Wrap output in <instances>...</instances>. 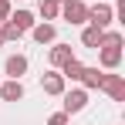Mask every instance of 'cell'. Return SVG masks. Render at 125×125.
I'll return each instance as SVG.
<instances>
[{
  "mask_svg": "<svg viewBox=\"0 0 125 125\" xmlns=\"http://www.w3.org/2000/svg\"><path fill=\"white\" fill-rule=\"evenodd\" d=\"M115 21V10L102 3V0H95L91 7H88V24H95V27H108V24Z\"/></svg>",
  "mask_w": 125,
  "mask_h": 125,
  "instance_id": "2",
  "label": "cell"
},
{
  "mask_svg": "<svg viewBox=\"0 0 125 125\" xmlns=\"http://www.w3.org/2000/svg\"><path fill=\"white\" fill-rule=\"evenodd\" d=\"M102 34H105V27H95V24H88V27L81 31V44L98 51V44H102Z\"/></svg>",
  "mask_w": 125,
  "mask_h": 125,
  "instance_id": "10",
  "label": "cell"
},
{
  "mask_svg": "<svg viewBox=\"0 0 125 125\" xmlns=\"http://www.w3.org/2000/svg\"><path fill=\"white\" fill-rule=\"evenodd\" d=\"M102 74L105 71H98V68H84L81 71V84L84 88H98V84H102Z\"/></svg>",
  "mask_w": 125,
  "mask_h": 125,
  "instance_id": "14",
  "label": "cell"
},
{
  "mask_svg": "<svg viewBox=\"0 0 125 125\" xmlns=\"http://www.w3.org/2000/svg\"><path fill=\"white\" fill-rule=\"evenodd\" d=\"M31 34H34V41L37 44H51L54 41V37H58V31H54V24H34V27H31Z\"/></svg>",
  "mask_w": 125,
  "mask_h": 125,
  "instance_id": "9",
  "label": "cell"
},
{
  "mask_svg": "<svg viewBox=\"0 0 125 125\" xmlns=\"http://www.w3.org/2000/svg\"><path fill=\"white\" fill-rule=\"evenodd\" d=\"M102 44H105V47H122L125 37L118 34V31H105V34H102ZM102 44H98V47H102Z\"/></svg>",
  "mask_w": 125,
  "mask_h": 125,
  "instance_id": "17",
  "label": "cell"
},
{
  "mask_svg": "<svg viewBox=\"0 0 125 125\" xmlns=\"http://www.w3.org/2000/svg\"><path fill=\"white\" fill-rule=\"evenodd\" d=\"M115 10H118V21H125V0H118V3H115Z\"/></svg>",
  "mask_w": 125,
  "mask_h": 125,
  "instance_id": "20",
  "label": "cell"
},
{
  "mask_svg": "<svg viewBox=\"0 0 125 125\" xmlns=\"http://www.w3.org/2000/svg\"><path fill=\"white\" fill-rule=\"evenodd\" d=\"M47 125H68V112H54V115L47 118Z\"/></svg>",
  "mask_w": 125,
  "mask_h": 125,
  "instance_id": "18",
  "label": "cell"
},
{
  "mask_svg": "<svg viewBox=\"0 0 125 125\" xmlns=\"http://www.w3.org/2000/svg\"><path fill=\"white\" fill-rule=\"evenodd\" d=\"M0 98H3V102H21V98H24V84H21V78H10L7 84H0Z\"/></svg>",
  "mask_w": 125,
  "mask_h": 125,
  "instance_id": "7",
  "label": "cell"
},
{
  "mask_svg": "<svg viewBox=\"0 0 125 125\" xmlns=\"http://www.w3.org/2000/svg\"><path fill=\"white\" fill-rule=\"evenodd\" d=\"M61 14V0H41V17L44 21H54Z\"/></svg>",
  "mask_w": 125,
  "mask_h": 125,
  "instance_id": "15",
  "label": "cell"
},
{
  "mask_svg": "<svg viewBox=\"0 0 125 125\" xmlns=\"http://www.w3.org/2000/svg\"><path fill=\"white\" fill-rule=\"evenodd\" d=\"M91 3H95V0H91Z\"/></svg>",
  "mask_w": 125,
  "mask_h": 125,
  "instance_id": "22",
  "label": "cell"
},
{
  "mask_svg": "<svg viewBox=\"0 0 125 125\" xmlns=\"http://www.w3.org/2000/svg\"><path fill=\"white\" fill-rule=\"evenodd\" d=\"M3 44H7V41H3V34H0V47H3Z\"/></svg>",
  "mask_w": 125,
  "mask_h": 125,
  "instance_id": "21",
  "label": "cell"
},
{
  "mask_svg": "<svg viewBox=\"0 0 125 125\" xmlns=\"http://www.w3.org/2000/svg\"><path fill=\"white\" fill-rule=\"evenodd\" d=\"M61 17L68 24H88V3L84 0H61Z\"/></svg>",
  "mask_w": 125,
  "mask_h": 125,
  "instance_id": "1",
  "label": "cell"
},
{
  "mask_svg": "<svg viewBox=\"0 0 125 125\" xmlns=\"http://www.w3.org/2000/svg\"><path fill=\"white\" fill-rule=\"evenodd\" d=\"M3 71H7L10 78H21V74H27V58H24V54H10V58L3 61Z\"/></svg>",
  "mask_w": 125,
  "mask_h": 125,
  "instance_id": "8",
  "label": "cell"
},
{
  "mask_svg": "<svg viewBox=\"0 0 125 125\" xmlns=\"http://www.w3.org/2000/svg\"><path fill=\"white\" fill-rule=\"evenodd\" d=\"M7 21L14 24V27H21V31H31V27H34V14H31V10H17V14H10V17H7Z\"/></svg>",
  "mask_w": 125,
  "mask_h": 125,
  "instance_id": "13",
  "label": "cell"
},
{
  "mask_svg": "<svg viewBox=\"0 0 125 125\" xmlns=\"http://www.w3.org/2000/svg\"><path fill=\"white\" fill-rule=\"evenodd\" d=\"M98 61H102V68L105 71H115L118 64H122V47H98Z\"/></svg>",
  "mask_w": 125,
  "mask_h": 125,
  "instance_id": "5",
  "label": "cell"
},
{
  "mask_svg": "<svg viewBox=\"0 0 125 125\" xmlns=\"http://www.w3.org/2000/svg\"><path fill=\"white\" fill-rule=\"evenodd\" d=\"M88 105V88H74V91H64V112L74 115Z\"/></svg>",
  "mask_w": 125,
  "mask_h": 125,
  "instance_id": "4",
  "label": "cell"
},
{
  "mask_svg": "<svg viewBox=\"0 0 125 125\" xmlns=\"http://www.w3.org/2000/svg\"><path fill=\"white\" fill-rule=\"evenodd\" d=\"M0 34H3V41H21V37H24V31H21V27H14L10 21L0 24Z\"/></svg>",
  "mask_w": 125,
  "mask_h": 125,
  "instance_id": "16",
  "label": "cell"
},
{
  "mask_svg": "<svg viewBox=\"0 0 125 125\" xmlns=\"http://www.w3.org/2000/svg\"><path fill=\"white\" fill-rule=\"evenodd\" d=\"M71 58H74L71 44H54V47H51V64H54V68H61V64L71 61Z\"/></svg>",
  "mask_w": 125,
  "mask_h": 125,
  "instance_id": "11",
  "label": "cell"
},
{
  "mask_svg": "<svg viewBox=\"0 0 125 125\" xmlns=\"http://www.w3.org/2000/svg\"><path fill=\"white\" fill-rule=\"evenodd\" d=\"M41 88H44V95H64V74L61 71H47L41 78Z\"/></svg>",
  "mask_w": 125,
  "mask_h": 125,
  "instance_id": "6",
  "label": "cell"
},
{
  "mask_svg": "<svg viewBox=\"0 0 125 125\" xmlns=\"http://www.w3.org/2000/svg\"><path fill=\"white\" fill-rule=\"evenodd\" d=\"M10 17V0H0V24Z\"/></svg>",
  "mask_w": 125,
  "mask_h": 125,
  "instance_id": "19",
  "label": "cell"
},
{
  "mask_svg": "<svg viewBox=\"0 0 125 125\" xmlns=\"http://www.w3.org/2000/svg\"><path fill=\"white\" fill-rule=\"evenodd\" d=\"M81 71H84V64L78 61V58H71V61H64V64H61L64 81H81Z\"/></svg>",
  "mask_w": 125,
  "mask_h": 125,
  "instance_id": "12",
  "label": "cell"
},
{
  "mask_svg": "<svg viewBox=\"0 0 125 125\" xmlns=\"http://www.w3.org/2000/svg\"><path fill=\"white\" fill-rule=\"evenodd\" d=\"M98 91H108L112 102H125V78H122V74H102Z\"/></svg>",
  "mask_w": 125,
  "mask_h": 125,
  "instance_id": "3",
  "label": "cell"
}]
</instances>
